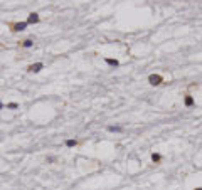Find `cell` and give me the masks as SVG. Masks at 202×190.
<instances>
[{"mask_svg": "<svg viewBox=\"0 0 202 190\" xmlns=\"http://www.w3.org/2000/svg\"><path fill=\"white\" fill-rule=\"evenodd\" d=\"M26 22H27V24H39V22H40V17H39V14H37V12H31Z\"/></svg>", "mask_w": 202, "mask_h": 190, "instance_id": "obj_5", "label": "cell"}, {"mask_svg": "<svg viewBox=\"0 0 202 190\" xmlns=\"http://www.w3.org/2000/svg\"><path fill=\"white\" fill-rule=\"evenodd\" d=\"M20 47H24V49L34 47V39H24L22 42H20Z\"/></svg>", "mask_w": 202, "mask_h": 190, "instance_id": "obj_6", "label": "cell"}, {"mask_svg": "<svg viewBox=\"0 0 202 190\" xmlns=\"http://www.w3.org/2000/svg\"><path fill=\"white\" fill-rule=\"evenodd\" d=\"M194 104H195V100H194V96L187 93V94L184 96V106H185V108H192Z\"/></svg>", "mask_w": 202, "mask_h": 190, "instance_id": "obj_4", "label": "cell"}, {"mask_svg": "<svg viewBox=\"0 0 202 190\" xmlns=\"http://www.w3.org/2000/svg\"><path fill=\"white\" fill-rule=\"evenodd\" d=\"M7 108H9V109H17V108H19V103L12 101V103H9V104H7Z\"/></svg>", "mask_w": 202, "mask_h": 190, "instance_id": "obj_11", "label": "cell"}, {"mask_svg": "<svg viewBox=\"0 0 202 190\" xmlns=\"http://www.w3.org/2000/svg\"><path fill=\"white\" fill-rule=\"evenodd\" d=\"M194 190H202V187H195V188H194Z\"/></svg>", "mask_w": 202, "mask_h": 190, "instance_id": "obj_13", "label": "cell"}, {"mask_svg": "<svg viewBox=\"0 0 202 190\" xmlns=\"http://www.w3.org/2000/svg\"><path fill=\"white\" fill-rule=\"evenodd\" d=\"M64 145L68 146V148H74V146L79 145V141H78V140H74V138H68V140L64 141Z\"/></svg>", "mask_w": 202, "mask_h": 190, "instance_id": "obj_7", "label": "cell"}, {"mask_svg": "<svg viewBox=\"0 0 202 190\" xmlns=\"http://www.w3.org/2000/svg\"><path fill=\"white\" fill-rule=\"evenodd\" d=\"M163 76L162 74H150L148 76V84L150 86H160V84H163Z\"/></svg>", "mask_w": 202, "mask_h": 190, "instance_id": "obj_2", "label": "cell"}, {"mask_svg": "<svg viewBox=\"0 0 202 190\" xmlns=\"http://www.w3.org/2000/svg\"><path fill=\"white\" fill-rule=\"evenodd\" d=\"M3 108H5V104H3V103H2V101H0V111H2Z\"/></svg>", "mask_w": 202, "mask_h": 190, "instance_id": "obj_12", "label": "cell"}, {"mask_svg": "<svg viewBox=\"0 0 202 190\" xmlns=\"http://www.w3.org/2000/svg\"><path fill=\"white\" fill-rule=\"evenodd\" d=\"M105 63L108 66H113V67H118L120 66V61L118 59H111V57H105Z\"/></svg>", "mask_w": 202, "mask_h": 190, "instance_id": "obj_8", "label": "cell"}, {"mask_svg": "<svg viewBox=\"0 0 202 190\" xmlns=\"http://www.w3.org/2000/svg\"><path fill=\"white\" fill-rule=\"evenodd\" d=\"M29 24L27 22H9V29H10V32H22V30H26Z\"/></svg>", "mask_w": 202, "mask_h": 190, "instance_id": "obj_1", "label": "cell"}, {"mask_svg": "<svg viewBox=\"0 0 202 190\" xmlns=\"http://www.w3.org/2000/svg\"><path fill=\"white\" fill-rule=\"evenodd\" d=\"M42 69H44V64H42V63H35V64L27 66V72H34V74L40 72Z\"/></svg>", "mask_w": 202, "mask_h": 190, "instance_id": "obj_3", "label": "cell"}, {"mask_svg": "<svg viewBox=\"0 0 202 190\" xmlns=\"http://www.w3.org/2000/svg\"><path fill=\"white\" fill-rule=\"evenodd\" d=\"M108 131H111V133H121L123 131V126H118V125H111V126H108Z\"/></svg>", "mask_w": 202, "mask_h": 190, "instance_id": "obj_10", "label": "cell"}, {"mask_svg": "<svg viewBox=\"0 0 202 190\" xmlns=\"http://www.w3.org/2000/svg\"><path fill=\"white\" fill-rule=\"evenodd\" d=\"M162 160H163V156L160 153H157V151L152 153V162H153V163H162Z\"/></svg>", "mask_w": 202, "mask_h": 190, "instance_id": "obj_9", "label": "cell"}]
</instances>
